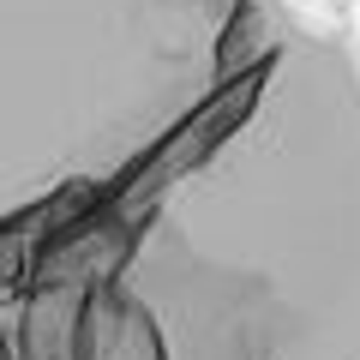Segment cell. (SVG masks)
Segmentation results:
<instances>
[{
  "label": "cell",
  "mask_w": 360,
  "mask_h": 360,
  "mask_svg": "<svg viewBox=\"0 0 360 360\" xmlns=\"http://www.w3.org/2000/svg\"><path fill=\"white\" fill-rule=\"evenodd\" d=\"M13 360H360V30L283 25L222 115L0 300Z\"/></svg>",
  "instance_id": "6da1fadb"
},
{
  "label": "cell",
  "mask_w": 360,
  "mask_h": 360,
  "mask_svg": "<svg viewBox=\"0 0 360 360\" xmlns=\"http://www.w3.org/2000/svg\"><path fill=\"white\" fill-rule=\"evenodd\" d=\"M288 0H0V300L222 115Z\"/></svg>",
  "instance_id": "7a4b0ae2"
},
{
  "label": "cell",
  "mask_w": 360,
  "mask_h": 360,
  "mask_svg": "<svg viewBox=\"0 0 360 360\" xmlns=\"http://www.w3.org/2000/svg\"><path fill=\"white\" fill-rule=\"evenodd\" d=\"M0 360H13V348H6V330H0Z\"/></svg>",
  "instance_id": "3957f363"
},
{
  "label": "cell",
  "mask_w": 360,
  "mask_h": 360,
  "mask_svg": "<svg viewBox=\"0 0 360 360\" xmlns=\"http://www.w3.org/2000/svg\"><path fill=\"white\" fill-rule=\"evenodd\" d=\"M348 25H354V30H360V0H354V13H348Z\"/></svg>",
  "instance_id": "277c9868"
},
{
  "label": "cell",
  "mask_w": 360,
  "mask_h": 360,
  "mask_svg": "<svg viewBox=\"0 0 360 360\" xmlns=\"http://www.w3.org/2000/svg\"><path fill=\"white\" fill-rule=\"evenodd\" d=\"M324 6H336V0H324Z\"/></svg>",
  "instance_id": "5b68a950"
}]
</instances>
